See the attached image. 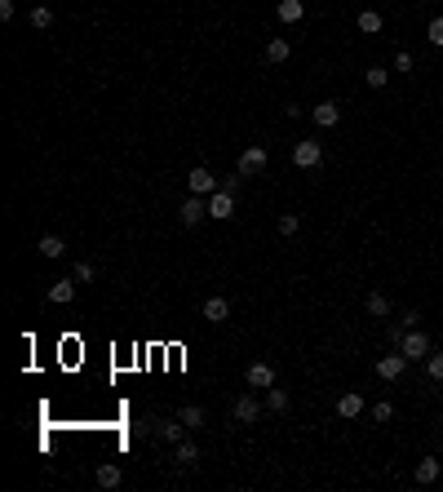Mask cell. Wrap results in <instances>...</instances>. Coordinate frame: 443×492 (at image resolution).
Returning a JSON list of instances; mask_svg holds the SVG:
<instances>
[{"label":"cell","mask_w":443,"mask_h":492,"mask_svg":"<svg viewBox=\"0 0 443 492\" xmlns=\"http://www.w3.org/2000/svg\"><path fill=\"white\" fill-rule=\"evenodd\" d=\"M262 169H266V147H244V151H240V164H235V173H240V177H257Z\"/></svg>","instance_id":"1"},{"label":"cell","mask_w":443,"mask_h":492,"mask_svg":"<svg viewBox=\"0 0 443 492\" xmlns=\"http://www.w3.org/2000/svg\"><path fill=\"white\" fill-rule=\"evenodd\" d=\"M209 217H213V222H226V217H235V191L218 186V191L209 195Z\"/></svg>","instance_id":"2"},{"label":"cell","mask_w":443,"mask_h":492,"mask_svg":"<svg viewBox=\"0 0 443 492\" xmlns=\"http://www.w3.org/2000/svg\"><path fill=\"white\" fill-rule=\"evenodd\" d=\"M399 351L408 355V359H426V355H430V337L421 333V328H408V333H403V342H399Z\"/></svg>","instance_id":"3"},{"label":"cell","mask_w":443,"mask_h":492,"mask_svg":"<svg viewBox=\"0 0 443 492\" xmlns=\"http://www.w3.org/2000/svg\"><path fill=\"white\" fill-rule=\"evenodd\" d=\"M244 382H249L253 391H270V386H275V368H270L266 359H257V364H249V373H244Z\"/></svg>","instance_id":"4"},{"label":"cell","mask_w":443,"mask_h":492,"mask_svg":"<svg viewBox=\"0 0 443 492\" xmlns=\"http://www.w3.org/2000/svg\"><path fill=\"white\" fill-rule=\"evenodd\" d=\"M403 368H408V355H381L377 359V377H381V382H399L403 377Z\"/></svg>","instance_id":"5"},{"label":"cell","mask_w":443,"mask_h":492,"mask_svg":"<svg viewBox=\"0 0 443 492\" xmlns=\"http://www.w3.org/2000/svg\"><path fill=\"white\" fill-rule=\"evenodd\" d=\"M186 186H191V195H213L222 182H218V177H213L209 169L200 164V169H191V173H186Z\"/></svg>","instance_id":"6"},{"label":"cell","mask_w":443,"mask_h":492,"mask_svg":"<svg viewBox=\"0 0 443 492\" xmlns=\"http://www.w3.org/2000/svg\"><path fill=\"white\" fill-rule=\"evenodd\" d=\"M319 160H324V147H319V142H297L293 147V164L297 169H319Z\"/></svg>","instance_id":"7"},{"label":"cell","mask_w":443,"mask_h":492,"mask_svg":"<svg viewBox=\"0 0 443 492\" xmlns=\"http://www.w3.org/2000/svg\"><path fill=\"white\" fill-rule=\"evenodd\" d=\"M177 217H182V226H195L209 217V204H204V195H186L182 209H177Z\"/></svg>","instance_id":"8"},{"label":"cell","mask_w":443,"mask_h":492,"mask_svg":"<svg viewBox=\"0 0 443 492\" xmlns=\"http://www.w3.org/2000/svg\"><path fill=\"white\" fill-rule=\"evenodd\" d=\"M235 421H244V426H253V421H262V404L253 399V395H240V399H235Z\"/></svg>","instance_id":"9"},{"label":"cell","mask_w":443,"mask_h":492,"mask_svg":"<svg viewBox=\"0 0 443 492\" xmlns=\"http://www.w3.org/2000/svg\"><path fill=\"white\" fill-rule=\"evenodd\" d=\"M310 120H315L319 129H333L337 120H342V102H319V107H310Z\"/></svg>","instance_id":"10"},{"label":"cell","mask_w":443,"mask_h":492,"mask_svg":"<svg viewBox=\"0 0 443 492\" xmlns=\"http://www.w3.org/2000/svg\"><path fill=\"white\" fill-rule=\"evenodd\" d=\"M364 413V395L359 391H346L342 399H337V417H346V421H355Z\"/></svg>","instance_id":"11"},{"label":"cell","mask_w":443,"mask_h":492,"mask_svg":"<svg viewBox=\"0 0 443 492\" xmlns=\"http://www.w3.org/2000/svg\"><path fill=\"white\" fill-rule=\"evenodd\" d=\"M173 461L191 470L195 461H200V443H195V439H177V443H173Z\"/></svg>","instance_id":"12"},{"label":"cell","mask_w":443,"mask_h":492,"mask_svg":"<svg viewBox=\"0 0 443 492\" xmlns=\"http://www.w3.org/2000/svg\"><path fill=\"white\" fill-rule=\"evenodd\" d=\"M204 319H209V324H226V319H231V302L226 297H204Z\"/></svg>","instance_id":"13"},{"label":"cell","mask_w":443,"mask_h":492,"mask_svg":"<svg viewBox=\"0 0 443 492\" xmlns=\"http://www.w3.org/2000/svg\"><path fill=\"white\" fill-rule=\"evenodd\" d=\"M275 18H279V23H301V18H306V5H301V0H279Z\"/></svg>","instance_id":"14"},{"label":"cell","mask_w":443,"mask_h":492,"mask_svg":"<svg viewBox=\"0 0 443 492\" xmlns=\"http://www.w3.org/2000/svg\"><path fill=\"white\" fill-rule=\"evenodd\" d=\"M155 434L164 443H177V439H186V426H182V417H173V421H155Z\"/></svg>","instance_id":"15"},{"label":"cell","mask_w":443,"mask_h":492,"mask_svg":"<svg viewBox=\"0 0 443 492\" xmlns=\"http://www.w3.org/2000/svg\"><path fill=\"white\" fill-rule=\"evenodd\" d=\"M36 249H40V258L58 262L62 253H67V244H62V235H40V244H36Z\"/></svg>","instance_id":"16"},{"label":"cell","mask_w":443,"mask_h":492,"mask_svg":"<svg viewBox=\"0 0 443 492\" xmlns=\"http://www.w3.org/2000/svg\"><path fill=\"white\" fill-rule=\"evenodd\" d=\"M120 479H125V475H120V466H116V461H102V466H98V488H120Z\"/></svg>","instance_id":"17"},{"label":"cell","mask_w":443,"mask_h":492,"mask_svg":"<svg viewBox=\"0 0 443 492\" xmlns=\"http://www.w3.org/2000/svg\"><path fill=\"white\" fill-rule=\"evenodd\" d=\"M435 479H439V461H435V457H421V461H417V484L430 488Z\"/></svg>","instance_id":"18"},{"label":"cell","mask_w":443,"mask_h":492,"mask_svg":"<svg viewBox=\"0 0 443 492\" xmlns=\"http://www.w3.org/2000/svg\"><path fill=\"white\" fill-rule=\"evenodd\" d=\"M364 306H368V315H377V319L390 315V297H385V293H368V302H364Z\"/></svg>","instance_id":"19"},{"label":"cell","mask_w":443,"mask_h":492,"mask_svg":"<svg viewBox=\"0 0 443 492\" xmlns=\"http://www.w3.org/2000/svg\"><path fill=\"white\" fill-rule=\"evenodd\" d=\"M71 297H75V280H58L49 288V302H58V306H62V302H71Z\"/></svg>","instance_id":"20"},{"label":"cell","mask_w":443,"mask_h":492,"mask_svg":"<svg viewBox=\"0 0 443 492\" xmlns=\"http://www.w3.org/2000/svg\"><path fill=\"white\" fill-rule=\"evenodd\" d=\"M31 27H36V32H49V27H53V9L49 5H36L31 9Z\"/></svg>","instance_id":"21"},{"label":"cell","mask_w":443,"mask_h":492,"mask_svg":"<svg viewBox=\"0 0 443 492\" xmlns=\"http://www.w3.org/2000/svg\"><path fill=\"white\" fill-rule=\"evenodd\" d=\"M177 417H182L186 430H195V426H204V408H200V404H186V408L177 413Z\"/></svg>","instance_id":"22"},{"label":"cell","mask_w":443,"mask_h":492,"mask_svg":"<svg viewBox=\"0 0 443 492\" xmlns=\"http://www.w3.org/2000/svg\"><path fill=\"white\" fill-rule=\"evenodd\" d=\"M359 32H364V36H377V32H381V14H377V9H364V14H359Z\"/></svg>","instance_id":"23"},{"label":"cell","mask_w":443,"mask_h":492,"mask_svg":"<svg viewBox=\"0 0 443 492\" xmlns=\"http://www.w3.org/2000/svg\"><path fill=\"white\" fill-rule=\"evenodd\" d=\"M288 53H293V49H288V40H279V36L266 45V62H288Z\"/></svg>","instance_id":"24"},{"label":"cell","mask_w":443,"mask_h":492,"mask_svg":"<svg viewBox=\"0 0 443 492\" xmlns=\"http://www.w3.org/2000/svg\"><path fill=\"white\" fill-rule=\"evenodd\" d=\"M288 408V391H275V386H270L266 391V413H284Z\"/></svg>","instance_id":"25"},{"label":"cell","mask_w":443,"mask_h":492,"mask_svg":"<svg viewBox=\"0 0 443 492\" xmlns=\"http://www.w3.org/2000/svg\"><path fill=\"white\" fill-rule=\"evenodd\" d=\"M364 80H368V89H385L390 71H385V67H368V71H364Z\"/></svg>","instance_id":"26"},{"label":"cell","mask_w":443,"mask_h":492,"mask_svg":"<svg viewBox=\"0 0 443 492\" xmlns=\"http://www.w3.org/2000/svg\"><path fill=\"white\" fill-rule=\"evenodd\" d=\"M390 417H394V404H385V399H377V404H372V421H377V426H381V421H390Z\"/></svg>","instance_id":"27"},{"label":"cell","mask_w":443,"mask_h":492,"mask_svg":"<svg viewBox=\"0 0 443 492\" xmlns=\"http://www.w3.org/2000/svg\"><path fill=\"white\" fill-rule=\"evenodd\" d=\"M426 36H430V45H435V49H443V18H435V23L426 27Z\"/></svg>","instance_id":"28"},{"label":"cell","mask_w":443,"mask_h":492,"mask_svg":"<svg viewBox=\"0 0 443 492\" xmlns=\"http://www.w3.org/2000/svg\"><path fill=\"white\" fill-rule=\"evenodd\" d=\"M93 275H98V271H93V262H80V267H75V284H89Z\"/></svg>","instance_id":"29"},{"label":"cell","mask_w":443,"mask_h":492,"mask_svg":"<svg viewBox=\"0 0 443 492\" xmlns=\"http://www.w3.org/2000/svg\"><path fill=\"white\" fill-rule=\"evenodd\" d=\"M279 235H297V213H284V217H279Z\"/></svg>","instance_id":"30"},{"label":"cell","mask_w":443,"mask_h":492,"mask_svg":"<svg viewBox=\"0 0 443 492\" xmlns=\"http://www.w3.org/2000/svg\"><path fill=\"white\" fill-rule=\"evenodd\" d=\"M426 368H430V377H435V382H443V355H430Z\"/></svg>","instance_id":"31"},{"label":"cell","mask_w":443,"mask_h":492,"mask_svg":"<svg viewBox=\"0 0 443 492\" xmlns=\"http://www.w3.org/2000/svg\"><path fill=\"white\" fill-rule=\"evenodd\" d=\"M417 319H421L417 310H403V315H399V324H403V328H417Z\"/></svg>","instance_id":"32"},{"label":"cell","mask_w":443,"mask_h":492,"mask_svg":"<svg viewBox=\"0 0 443 492\" xmlns=\"http://www.w3.org/2000/svg\"><path fill=\"white\" fill-rule=\"evenodd\" d=\"M14 18V0H0V23H9Z\"/></svg>","instance_id":"33"}]
</instances>
